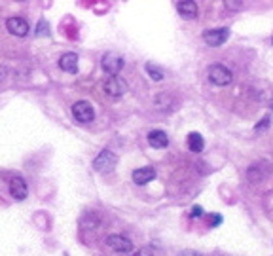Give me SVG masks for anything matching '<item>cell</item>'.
<instances>
[{
	"label": "cell",
	"instance_id": "cell-7",
	"mask_svg": "<svg viewBox=\"0 0 273 256\" xmlns=\"http://www.w3.org/2000/svg\"><path fill=\"white\" fill-rule=\"evenodd\" d=\"M6 29H8V33H12L13 37L23 38L29 35V23H27L23 17H8Z\"/></svg>",
	"mask_w": 273,
	"mask_h": 256
},
{
	"label": "cell",
	"instance_id": "cell-8",
	"mask_svg": "<svg viewBox=\"0 0 273 256\" xmlns=\"http://www.w3.org/2000/svg\"><path fill=\"white\" fill-rule=\"evenodd\" d=\"M106 245L110 247L112 251H116V253H131L133 251V243L124 237V235H108L106 237Z\"/></svg>",
	"mask_w": 273,
	"mask_h": 256
},
{
	"label": "cell",
	"instance_id": "cell-18",
	"mask_svg": "<svg viewBox=\"0 0 273 256\" xmlns=\"http://www.w3.org/2000/svg\"><path fill=\"white\" fill-rule=\"evenodd\" d=\"M176 256H201L198 251H182V253H178Z\"/></svg>",
	"mask_w": 273,
	"mask_h": 256
},
{
	"label": "cell",
	"instance_id": "cell-6",
	"mask_svg": "<svg viewBox=\"0 0 273 256\" xmlns=\"http://www.w3.org/2000/svg\"><path fill=\"white\" fill-rule=\"evenodd\" d=\"M10 194L15 201H23L29 194V188H27V183L23 177H19V175H15L12 181H10Z\"/></svg>",
	"mask_w": 273,
	"mask_h": 256
},
{
	"label": "cell",
	"instance_id": "cell-1",
	"mask_svg": "<svg viewBox=\"0 0 273 256\" xmlns=\"http://www.w3.org/2000/svg\"><path fill=\"white\" fill-rule=\"evenodd\" d=\"M101 67H102V71H104L106 74L116 76V74L124 69V57H120V55L114 53V51H108V53L102 55V59H101Z\"/></svg>",
	"mask_w": 273,
	"mask_h": 256
},
{
	"label": "cell",
	"instance_id": "cell-16",
	"mask_svg": "<svg viewBox=\"0 0 273 256\" xmlns=\"http://www.w3.org/2000/svg\"><path fill=\"white\" fill-rule=\"evenodd\" d=\"M133 256H154V255H152V251H150L148 247H142V249H138Z\"/></svg>",
	"mask_w": 273,
	"mask_h": 256
},
{
	"label": "cell",
	"instance_id": "cell-19",
	"mask_svg": "<svg viewBox=\"0 0 273 256\" xmlns=\"http://www.w3.org/2000/svg\"><path fill=\"white\" fill-rule=\"evenodd\" d=\"M201 215H203V209L199 207V205L192 209V217H194V219H198V217H201Z\"/></svg>",
	"mask_w": 273,
	"mask_h": 256
},
{
	"label": "cell",
	"instance_id": "cell-4",
	"mask_svg": "<svg viewBox=\"0 0 273 256\" xmlns=\"http://www.w3.org/2000/svg\"><path fill=\"white\" fill-rule=\"evenodd\" d=\"M116 163H118V158H116V154L110 152V150H102L97 158L93 159V167L95 171H112L116 167Z\"/></svg>",
	"mask_w": 273,
	"mask_h": 256
},
{
	"label": "cell",
	"instance_id": "cell-14",
	"mask_svg": "<svg viewBox=\"0 0 273 256\" xmlns=\"http://www.w3.org/2000/svg\"><path fill=\"white\" fill-rule=\"evenodd\" d=\"M203 146H205V141H203V137L199 133H190L188 135V148L194 152V154H199L201 150H203Z\"/></svg>",
	"mask_w": 273,
	"mask_h": 256
},
{
	"label": "cell",
	"instance_id": "cell-9",
	"mask_svg": "<svg viewBox=\"0 0 273 256\" xmlns=\"http://www.w3.org/2000/svg\"><path fill=\"white\" fill-rule=\"evenodd\" d=\"M125 91H127V85L118 76H112L104 82V93H108L110 97H122Z\"/></svg>",
	"mask_w": 273,
	"mask_h": 256
},
{
	"label": "cell",
	"instance_id": "cell-11",
	"mask_svg": "<svg viewBox=\"0 0 273 256\" xmlns=\"http://www.w3.org/2000/svg\"><path fill=\"white\" fill-rule=\"evenodd\" d=\"M59 67H61V71H65V73L74 74L78 71V55L72 53V51L63 53L61 59H59Z\"/></svg>",
	"mask_w": 273,
	"mask_h": 256
},
{
	"label": "cell",
	"instance_id": "cell-15",
	"mask_svg": "<svg viewBox=\"0 0 273 256\" xmlns=\"http://www.w3.org/2000/svg\"><path fill=\"white\" fill-rule=\"evenodd\" d=\"M146 73L152 76V80H154V82H162L163 80V73L160 71V69H156L152 63H146Z\"/></svg>",
	"mask_w": 273,
	"mask_h": 256
},
{
	"label": "cell",
	"instance_id": "cell-2",
	"mask_svg": "<svg viewBox=\"0 0 273 256\" xmlns=\"http://www.w3.org/2000/svg\"><path fill=\"white\" fill-rule=\"evenodd\" d=\"M232 78H234V74L230 69H226L224 65H212L211 69H209V82L214 85H228L232 82Z\"/></svg>",
	"mask_w": 273,
	"mask_h": 256
},
{
	"label": "cell",
	"instance_id": "cell-3",
	"mask_svg": "<svg viewBox=\"0 0 273 256\" xmlns=\"http://www.w3.org/2000/svg\"><path fill=\"white\" fill-rule=\"evenodd\" d=\"M72 116H74L80 123H89L95 118V112H93L91 103H87V101H78V103L72 105Z\"/></svg>",
	"mask_w": 273,
	"mask_h": 256
},
{
	"label": "cell",
	"instance_id": "cell-12",
	"mask_svg": "<svg viewBox=\"0 0 273 256\" xmlns=\"http://www.w3.org/2000/svg\"><path fill=\"white\" fill-rule=\"evenodd\" d=\"M176 10H178V13H180L184 19H194V17H198V4L192 2V0H182V2H178V4H176Z\"/></svg>",
	"mask_w": 273,
	"mask_h": 256
},
{
	"label": "cell",
	"instance_id": "cell-20",
	"mask_svg": "<svg viewBox=\"0 0 273 256\" xmlns=\"http://www.w3.org/2000/svg\"><path fill=\"white\" fill-rule=\"evenodd\" d=\"M220 222H222V219H220V215H214V219L211 220V224H212V226H218Z\"/></svg>",
	"mask_w": 273,
	"mask_h": 256
},
{
	"label": "cell",
	"instance_id": "cell-13",
	"mask_svg": "<svg viewBox=\"0 0 273 256\" xmlns=\"http://www.w3.org/2000/svg\"><path fill=\"white\" fill-rule=\"evenodd\" d=\"M148 143L152 148H158V150H162L169 145V139H167V133H163L160 129H154V131H150L148 133Z\"/></svg>",
	"mask_w": 273,
	"mask_h": 256
},
{
	"label": "cell",
	"instance_id": "cell-5",
	"mask_svg": "<svg viewBox=\"0 0 273 256\" xmlns=\"http://www.w3.org/2000/svg\"><path fill=\"white\" fill-rule=\"evenodd\" d=\"M230 37V31L226 29V27H220V29H209V31H205L203 33V40L212 46V48H216V46H222L224 42L228 40Z\"/></svg>",
	"mask_w": 273,
	"mask_h": 256
},
{
	"label": "cell",
	"instance_id": "cell-17",
	"mask_svg": "<svg viewBox=\"0 0 273 256\" xmlns=\"http://www.w3.org/2000/svg\"><path fill=\"white\" fill-rule=\"evenodd\" d=\"M268 123H270V118L266 116V118H264V120L260 122V125H256V131H260V129H266V127H268Z\"/></svg>",
	"mask_w": 273,
	"mask_h": 256
},
{
	"label": "cell",
	"instance_id": "cell-10",
	"mask_svg": "<svg viewBox=\"0 0 273 256\" xmlns=\"http://www.w3.org/2000/svg\"><path fill=\"white\" fill-rule=\"evenodd\" d=\"M131 179H133V183L135 184L142 186V184L150 183L152 179H156V169H154V167H140V169H135L133 171V175H131Z\"/></svg>",
	"mask_w": 273,
	"mask_h": 256
}]
</instances>
